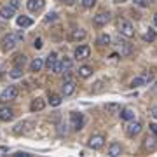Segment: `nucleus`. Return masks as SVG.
Segmentation results:
<instances>
[{
  "label": "nucleus",
  "mask_w": 157,
  "mask_h": 157,
  "mask_svg": "<svg viewBox=\"0 0 157 157\" xmlns=\"http://www.w3.org/2000/svg\"><path fill=\"white\" fill-rule=\"evenodd\" d=\"M63 2H65V4H68V6H73V4H75V0H63Z\"/></svg>",
  "instance_id": "obj_43"
},
{
  "label": "nucleus",
  "mask_w": 157,
  "mask_h": 157,
  "mask_svg": "<svg viewBox=\"0 0 157 157\" xmlns=\"http://www.w3.org/2000/svg\"><path fill=\"white\" fill-rule=\"evenodd\" d=\"M155 37H157L155 32H154V30H150V28H148V32L143 35V39H145L147 42H154V40H155Z\"/></svg>",
  "instance_id": "obj_31"
},
{
  "label": "nucleus",
  "mask_w": 157,
  "mask_h": 157,
  "mask_svg": "<svg viewBox=\"0 0 157 157\" xmlns=\"http://www.w3.org/2000/svg\"><path fill=\"white\" fill-rule=\"evenodd\" d=\"M154 21H155V25H157V14H155V16H154Z\"/></svg>",
  "instance_id": "obj_44"
},
{
  "label": "nucleus",
  "mask_w": 157,
  "mask_h": 157,
  "mask_svg": "<svg viewBox=\"0 0 157 157\" xmlns=\"http://www.w3.org/2000/svg\"><path fill=\"white\" fill-rule=\"evenodd\" d=\"M117 47H119V52H121V56H129L131 52H133V45L126 42V40H117Z\"/></svg>",
  "instance_id": "obj_9"
},
{
  "label": "nucleus",
  "mask_w": 157,
  "mask_h": 157,
  "mask_svg": "<svg viewBox=\"0 0 157 157\" xmlns=\"http://www.w3.org/2000/svg\"><path fill=\"white\" fill-rule=\"evenodd\" d=\"M98 44L100 45H108L110 44V35H107V33L100 35V37H98Z\"/></svg>",
  "instance_id": "obj_30"
},
{
  "label": "nucleus",
  "mask_w": 157,
  "mask_h": 157,
  "mask_svg": "<svg viewBox=\"0 0 157 157\" xmlns=\"http://www.w3.org/2000/svg\"><path fill=\"white\" fill-rule=\"evenodd\" d=\"M14 157H30V154H23V152H17V154H14Z\"/></svg>",
  "instance_id": "obj_40"
},
{
  "label": "nucleus",
  "mask_w": 157,
  "mask_h": 157,
  "mask_svg": "<svg viewBox=\"0 0 157 157\" xmlns=\"http://www.w3.org/2000/svg\"><path fill=\"white\" fill-rule=\"evenodd\" d=\"M30 126H32V122H21V124H17L16 129H14V133H17V135H19V133H26V131L30 129Z\"/></svg>",
  "instance_id": "obj_27"
},
{
  "label": "nucleus",
  "mask_w": 157,
  "mask_h": 157,
  "mask_svg": "<svg viewBox=\"0 0 157 157\" xmlns=\"http://www.w3.org/2000/svg\"><path fill=\"white\" fill-rule=\"evenodd\" d=\"M14 14H16V9L11 7V6H6V7L0 9V17H2V19H11Z\"/></svg>",
  "instance_id": "obj_15"
},
{
  "label": "nucleus",
  "mask_w": 157,
  "mask_h": 157,
  "mask_svg": "<svg viewBox=\"0 0 157 157\" xmlns=\"http://www.w3.org/2000/svg\"><path fill=\"white\" fill-rule=\"evenodd\" d=\"M105 108H107V112H110V113H119L121 112V105H117V103H107Z\"/></svg>",
  "instance_id": "obj_28"
},
{
  "label": "nucleus",
  "mask_w": 157,
  "mask_h": 157,
  "mask_svg": "<svg viewBox=\"0 0 157 157\" xmlns=\"http://www.w3.org/2000/svg\"><path fill=\"white\" fill-rule=\"evenodd\" d=\"M44 107H45V101L42 98H35L32 101V105H30V110L32 112H40V110H44Z\"/></svg>",
  "instance_id": "obj_17"
},
{
  "label": "nucleus",
  "mask_w": 157,
  "mask_h": 157,
  "mask_svg": "<svg viewBox=\"0 0 157 157\" xmlns=\"http://www.w3.org/2000/svg\"><path fill=\"white\" fill-rule=\"evenodd\" d=\"M117 28H119V32H121V35L128 37V39L135 37V28H133V25L129 21H126V19H121V21H119Z\"/></svg>",
  "instance_id": "obj_2"
},
{
  "label": "nucleus",
  "mask_w": 157,
  "mask_h": 157,
  "mask_svg": "<svg viewBox=\"0 0 157 157\" xmlns=\"http://www.w3.org/2000/svg\"><path fill=\"white\" fill-rule=\"evenodd\" d=\"M87 145H89L91 148H101V147L105 145V136L103 135H93L89 138V141H87Z\"/></svg>",
  "instance_id": "obj_8"
},
{
  "label": "nucleus",
  "mask_w": 157,
  "mask_h": 157,
  "mask_svg": "<svg viewBox=\"0 0 157 157\" xmlns=\"http://www.w3.org/2000/svg\"><path fill=\"white\" fill-rule=\"evenodd\" d=\"M152 80V75L150 73H143L140 77H136L131 80V87H140V86H147L148 82Z\"/></svg>",
  "instance_id": "obj_7"
},
{
  "label": "nucleus",
  "mask_w": 157,
  "mask_h": 157,
  "mask_svg": "<svg viewBox=\"0 0 157 157\" xmlns=\"http://www.w3.org/2000/svg\"><path fill=\"white\" fill-rule=\"evenodd\" d=\"M103 84H105V80H98V82H96V87H94V89H93V91H94V93H100V91L101 89H103Z\"/></svg>",
  "instance_id": "obj_36"
},
{
  "label": "nucleus",
  "mask_w": 157,
  "mask_h": 157,
  "mask_svg": "<svg viewBox=\"0 0 157 157\" xmlns=\"http://www.w3.org/2000/svg\"><path fill=\"white\" fill-rule=\"evenodd\" d=\"M148 128H150V131H152V133H154V135L157 136V124H150Z\"/></svg>",
  "instance_id": "obj_39"
},
{
  "label": "nucleus",
  "mask_w": 157,
  "mask_h": 157,
  "mask_svg": "<svg viewBox=\"0 0 157 157\" xmlns=\"http://www.w3.org/2000/svg\"><path fill=\"white\" fill-rule=\"evenodd\" d=\"M26 61H28V59H26V56H25V54H17L16 58H14V67H25V65H26Z\"/></svg>",
  "instance_id": "obj_26"
},
{
  "label": "nucleus",
  "mask_w": 157,
  "mask_h": 157,
  "mask_svg": "<svg viewBox=\"0 0 157 157\" xmlns=\"http://www.w3.org/2000/svg\"><path fill=\"white\" fill-rule=\"evenodd\" d=\"M75 87H77V84H75V80H72V78H68L67 77V80L63 82V94L65 96H72L73 93H75Z\"/></svg>",
  "instance_id": "obj_10"
},
{
  "label": "nucleus",
  "mask_w": 157,
  "mask_h": 157,
  "mask_svg": "<svg viewBox=\"0 0 157 157\" xmlns=\"http://www.w3.org/2000/svg\"><path fill=\"white\" fill-rule=\"evenodd\" d=\"M42 67H44V59H42V58H35L33 61L30 63V72L37 73V72L42 70Z\"/></svg>",
  "instance_id": "obj_18"
},
{
  "label": "nucleus",
  "mask_w": 157,
  "mask_h": 157,
  "mask_svg": "<svg viewBox=\"0 0 157 157\" xmlns=\"http://www.w3.org/2000/svg\"><path fill=\"white\" fill-rule=\"evenodd\" d=\"M86 37H87V33H86V30H82V28L72 30V33H70V40H73V42H78V40H84Z\"/></svg>",
  "instance_id": "obj_14"
},
{
  "label": "nucleus",
  "mask_w": 157,
  "mask_h": 157,
  "mask_svg": "<svg viewBox=\"0 0 157 157\" xmlns=\"http://www.w3.org/2000/svg\"><path fill=\"white\" fill-rule=\"evenodd\" d=\"M141 128H143V126H141V122H138V121H135V119H133V121H129V124L126 126V135L133 138V136L140 135Z\"/></svg>",
  "instance_id": "obj_4"
},
{
  "label": "nucleus",
  "mask_w": 157,
  "mask_h": 157,
  "mask_svg": "<svg viewBox=\"0 0 157 157\" xmlns=\"http://www.w3.org/2000/svg\"><path fill=\"white\" fill-rule=\"evenodd\" d=\"M82 6H84L86 9H91V7L96 6V0H82Z\"/></svg>",
  "instance_id": "obj_35"
},
{
  "label": "nucleus",
  "mask_w": 157,
  "mask_h": 157,
  "mask_svg": "<svg viewBox=\"0 0 157 157\" xmlns=\"http://www.w3.org/2000/svg\"><path fill=\"white\" fill-rule=\"evenodd\" d=\"M52 72H54V73H61V72H63L61 61H56V63H54V67H52Z\"/></svg>",
  "instance_id": "obj_34"
},
{
  "label": "nucleus",
  "mask_w": 157,
  "mask_h": 157,
  "mask_svg": "<svg viewBox=\"0 0 157 157\" xmlns=\"http://www.w3.org/2000/svg\"><path fill=\"white\" fill-rule=\"evenodd\" d=\"M49 103H51V107H59L61 105V96L56 94V93L49 94Z\"/></svg>",
  "instance_id": "obj_25"
},
{
  "label": "nucleus",
  "mask_w": 157,
  "mask_h": 157,
  "mask_svg": "<svg viewBox=\"0 0 157 157\" xmlns=\"http://www.w3.org/2000/svg\"><path fill=\"white\" fill-rule=\"evenodd\" d=\"M89 54H91V47L89 45H78L77 49H75V52H73L75 59H87Z\"/></svg>",
  "instance_id": "obj_6"
},
{
  "label": "nucleus",
  "mask_w": 157,
  "mask_h": 157,
  "mask_svg": "<svg viewBox=\"0 0 157 157\" xmlns=\"http://www.w3.org/2000/svg\"><path fill=\"white\" fill-rule=\"evenodd\" d=\"M61 65H63V72L67 73V75H68L70 72H72V68H73V63H72V59H68V58L65 56V58L61 59Z\"/></svg>",
  "instance_id": "obj_23"
},
{
  "label": "nucleus",
  "mask_w": 157,
  "mask_h": 157,
  "mask_svg": "<svg viewBox=\"0 0 157 157\" xmlns=\"http://www.w3.org/2000/svg\"><path fill=\"white\" fill-rule=\"evenodd\" d=\"M154 2V0H135V4L136 6H140V7H148Z\"/></svg>",
  "instance_id": "obj_33"
},
{
  "label": "nucleus",
  "mask_w": 157,
  "mask_h": 157,
  "mask_svg": "<svg viewBox=\"0 0 157 157\" xmlns=\"http://www.w3.org/2000/svg\"><path fill=\"white\" fill-rule=\"evenodd\" d=\"M56 17H58L56 12H49V14L44 17V21H45V23H52V21H56Z\"/></svg>",
  "instance_id": "obj_32"
},
{
  "label": "nucleus",
  "mask_w": 157,
  "mask_h": 157,
  "mask_svg": "<svg viewBox=\"0 0 157 157\" xmlns=\"http://www.w3.org/2000/svg\"><path fill=\"white\" fill-rule=\"evenodd\" d=\"M16 39H17V40H23V39H25V35H23V32H17V33H16Z\"/></svg>",
  "instance_id": "obj_41"
},
{
  "label": "nucleus",
  "mask_w": 157,
  "mask_h": 157,
  "mask_svg": "<svg viewBox=\"0 0 157 157\" xmlns=\"http://www.w3.org/2000/svg\"><path fill=\"white\" fill-rule=\"evenodd\" d=\"M12 117H14V110H12L11 107H2V108H0V121L9 122Z\"/></svg>",
  "instance_id": "obj_13"
},
{
  "label": "nucleus",
  "mask_w": 157,
  "mask_h": 157,
  "mask_svg": "<svg viewBox=\"0 0 157 157\" xmlns=\"http://www.w3.org/2000/svg\"><path fill=\"white\" fill-rule=\"evenodd\" d=\"M45 6V0H28L26 2V7H28L30 12H37L40 9H44Z\"/></svg>",
  "instance_id": "obj_12"
},
{
  "label": "nucleus",
  "mask_w": 157,
  "mask_h": 157,
  "mask_svg": "<svg viewBox=\"0 0 157 157\" xmlns=\"http://www.w3.org/2000/svg\"><path fill=\"white\" fill-rule=\"evenodd\" d=\"M143 147H145V148H147L148 152L155 150V148H157V140L154 138V136H147L145 141H143Z\"/></svg>",
  "instance_id": "obj_20"
},
{
  "label": "nucleus",
  "mask_w": 157,
  "mask_h": 157,
  "mask_svg": "<svg viewBox=\"0 0 157 157\" xmlns=\"http://www.w3.org/2000/svg\"><path fill=\"white\" fill-rule=\"evenodd\" d=\"M121 119H122V121H133V119H135V110H133V108H129V107H126V108H121Z\"/></svg>",
  "instance_id": "obj_16"
},
{
  "label": "nucleus",
  "mask_w": 157,
  "mask_h": 157,
  "mask_svg": "<svg viewBox=\"0 0 157 157\" xmlns=\"http://www.w3.org/2000/svg\"><path fill=\"white\" fill-rule=\"evenodd\" d=\"M58 61V58H56V54H54V52H51L49 56L45 58V68H47V70H49V72H52V67H54V63Z\"/></svg>",
  "instance_id": "obj_22"
},
{
  "label": "nucleus",
  "mask_w": 157,
  "mask_h": 157,
  "mask_svg": "<svg viewBox=\"0 0 157 157\" xmlns=\"http://www.w3.org/2000/svg\"><path fill=\"white\" fill-rule=\"evenodd\" d=\"M9 6L14 7V9H17V7H19V0H9Z\"/></svg>",
  "instance_id": "obj_38"
},
{
  "label": "nucleus",
  "mask_w": 157,
  "mask_h": 157,
  "mask_svg": "<svg viewBox=\"0 0 157 157\" xmlns=\"http://www.w3.org/2000/svg\"><path fill=\"white\" fill-rule=\"evenodd\" d=\"M70 122H72V128L75 129V131L82 129V126H84V117H82V113L72 112L70 113Z\"/></svg>",
  "instance_id": "obj_5"
},
{
  "label": "nucleus",
  "mask_w": 157,
  "mask_h": 157,
  "mask_svg": "<svg viewBox=\"0 0 157 157\" xmlns=\"http://www.w3.org/2000/svg\"><path fill=\"white\" fill-rule=\"evenodd\" d=\"M91 73H93V68L87 67V65H84V67H80V68H78V75H80L82 78L91 77Z\"/></svg>",
  "instance_id": "obj_24"
},
{
  "label": "nucleus",
  "mask_w": 157,
  "mask_h": 157,
  "mask_svg": "<svg viewBox=\"0 0 157 157\" xmlns=\"http://www.w3.org/2000/svg\"><path fill=\"white\" fill-rule=\"evenodd\" d=\"M122 154V147H121V143H117V141H113L112 145H110V148H108V155L110 157H117Z\"/></svg>",
  "instance_id": "obj_19"
},
{
  "label": "nucleus",
  "mask_w": 157,
  "mask_h": 157,
  "mask_svg": "<svg viewBox=\"0 0 157 157\" xmlns=\"http://www.w3.org/2000/svg\"><path fill=\"white\" fill-rule=\"evenodd\" d=\"M0 44H2V49H4V51H12L14 47H16V44H17L16 33L4 35V37H2V40H0Z\"/></svg>",
  "instance_id": "obj_1"
},
{
  "label": "nucleus",
  "mask_w": 157,
  "mask_h": 157,
  "mask_svg": "<svg viewBox=\"0 0 157 157\" xmlns=\"http://www.w3.org/2000/svg\"><path fill=\"white\" fill-rule=\"evenodd\" d=\"M110 21V12H98L94 17H93V23H94L96 26H103V25H107Z\"/></svg>",
  "instance_id": "obj_11"
},
{
  "label": "nucleus",
  "mask_w": 157,
  "mask_h": 157,
  "mask_svg": "<svg viewBox=\"0 0 157 157\" xmlns=\"http://www.w3.org/2000/svg\"><path fill=\"white\" fill-rule=\"evenodd\" d=\"M17 98V89L14 86H9L6 89L2 91V94H0V101L2 103H6V101H11V100H16Z\"/></svg>",
  "instance_id": "obj_3"
},
{
  "label": "nucleus",
  "mask_w": 157,
  "mask_h": 157,
  "mask_svg": "<svg viewBox=\"0 0 157 157\" xmlns=\"http://www.w3.org/2000/svg\"><path fill=\"white\" fill-rule=\"evenodd\" d=\"M9 75H11L12 78H21L23 77V68L21 67H14L11 72H9Z\"/></svg>",
  "instance_id": "obj_29"
},
{
  "label": "nucleus",
  "mask_w": 157,
  "mask_h": 157,
  "mask_svg": "<svg viewBox=\"0 0 157 157\" xmlns=\"http://www.w3.org/2000/svg\"><path fill=\"white\" fill-rule=\"evenodd\" d=\"M115 2H119V4H121V2H124V0H115Z\"/></svg>",
  "instance_id": "obj_45"
},
{
  "label": "nucleus",
  "mask_w": 157,
  "mask_h": 157,
  "mask_svg": "<svg viewBox=\"0 0 157 157\" xmlns=\"http://www.w3.org/2000/svg\"><path fill=\"white\" fill-rule=\"evenodd\" d=\"M152 117H154V119H157V107H154V108H152Z\"/></svg>",
  "instance_id": "obj_42"
},
{
  "label": "nucleus",
  "mask_w": 157,
  "mask_h": 157,
  "mask_svg": "<svg viewBox=\"0 0 157 157\" xmlns=\"http://www.w3.org/2000/svg\"><path fill=\"white\" fill-rule=\"evenodd\" d=\"M16 23H17V26H21V28H28V26H32L33 21H32L28 16H17Z\"/></svg>",
  "instance_id": "obj_21"
},
{
  "label": "nucleus",
  "mask_w": 157,
  "mask_h": 157,
  "mask_svg": "<svg viewBox=\"0 0 157 157\" xmlns=\"http://www.w3.org/2000/svg\"><path fill=\"white\" fill-rule=\"evenodd\" d=\"M33 47H35V49H42V39H35Z\"/></svg>",
  "instance_id": "obj_37"
}]
</instances>
